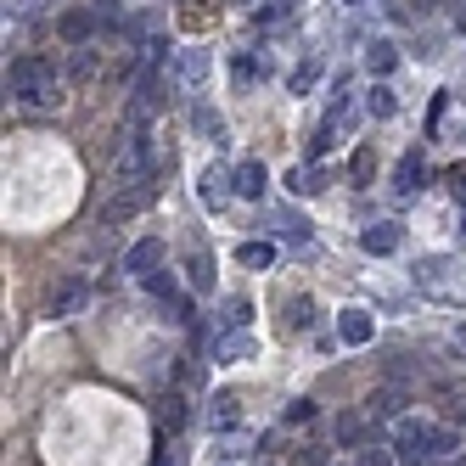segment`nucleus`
<instances>
[{
    "instance_id": "nucleus-21",
    "label": "nucleus",
    "mask_w": 466,
    "mask_h": 466,
    "mask_svg": "<svg viewBox=\"0 0 466 466\" xmlns=\"http://www.w3.org/2000/svg\"><path fill=\"white\" fill-rule=\"evenodd\" d=\"M90 35H96L90 12H68V17H62V40H90Z\"/></svg>"
},
{
    "instance_id": "nucleus-19",
    "label": "nucleus",
    "mask_w": 466,
    "mask_h": 466,
    "mask_svg": "<svg viewBox=\"0 0 466 466\" xmlns=\"http://www.w3.org/2000/svg\"><path fill=\"white\" fill-rule=\"evenodd\" d=\"M141 287H147L152 298H163V304H175V276L163 270V264H157V270H147V276H141Z\"/></svg>"
},
{
    "instance_id": "nucleus-22",
    "label": "nucleus",
    "mask_w": 466,
    "mask_h": 466,
    "mask_svg": "<svg viewBox=\"0 0 466 466\" xmlns=\"http://www.w3.org/2000/svg\"><path fill=\"white\" fill-rule=\"evenodd\" d=\"M287 186H292L298 197H315V191H326V175H320V169H298V175H287Z\"/></svg>"
},
{
    "instance_id": "nucleus-5",
    "label": "nucleus",
    "mask_w": 466,
    "mask_h": 466,
    "mask_svg": "<svg viewBox=\"0 0 466 466\" xmlns=\"http://www.w3.org/2000/svg\"><path fill=\"white\" fill-rule=\"evenodd\" d=\"M399 242H405V230H399L393 219H377V225H365V230H360V248H365V253H377V258L399 253Z\"/></svg>"
},
{
    "instance_id": "nucleus-6",
    "label": "nucleus",
    "mask_w": 466,
    "mask_h": 466,
    "mask_svg": "<svg viewBox=\"0 0 466 466\" xmlns=\"http://www.w3.org/2000/svg\"><path fill=\"white\" fill-rule=\"evenodd\" d=\"M427 186V163H421V152H405L399 157V169H393V191L399 197H416Z\"/></svg>"
},
{
    "instance_id": "nucleus-7",
    "label": "nucleus",
    "mask_w": 466,
    "mask_h": 466,
    "mask_svg": "<svg viewBox=\"0 0 466 466\" xmlns=\"http://www.w3.org/2000/svg\"><path fill=\"white\" fill-rule=\"evenodd\" d=\"M197 191H203V203H208V208H225V197L237 191V180L225 175V163H208L203 180H197Z\"/></svg>"
},
{
    "instance_id": "nucleus-38",
    "label": "nucleus",
    "mask_w": 466,
    "mask_h": 466,
    "mask_svg": "<svg viewBox=\"0 0 466 466\" xmlns=\"http://www.w3.org/2000/svg\"><path fill=\"white\" fill-rule=\"evenodd\" d=\"M287 6H298V0H287Z\"/></svg>"
},
{
    "instance_id": "nucleus-26",
    "label": "nucleus",
    "mask_w": 466,
    "mask_h": 466,
    "mask_svg": "<svg viewBox=\"0 0 466 466\" xmlns=\"http://www.w3.org/2000/svg\"><path fill=\"white\" fill-rule=\"evenodd\" d=\"M248 320H253V304H248V298H237V304H225V326H242V331H248Z\"/></svg>"
},
{
    "instance_id": "nucleus-34",
    "label": "nucleus",
    "mask_w": 466,
    "mask_h": 466,
    "mask_svg": "<svg viewBox=\"0 0 466 466\" xmlns=\"http://www.w3.org/2000/svg\"><path fill=\"white\" fill-rule=\"evenodd\" d=\"M152 466H175V461H169V450H157V455H152Z\"/></svg>"
},
{
    "instance_id": "nucleus-28",
    "label": "nucleus",
    "mask_w": 466,
    "mask_h": 466,
    "mask_svg": "<svg viewBox=\"0 0 466 466\" xmlns=\"http://www.w3.org/2000/svg\"><path fill=\"white\" fill-rule=\"evenodd\" d=\"M455 450V432H444V427H432V461H444Z\"/></svg>"
},
{
    "instance_id": "nucleus-33",
    "label": "nucleus",
    "mask_w": 466,
    "mask_h": 466,
    "mask_svg": "<svg viewBox=\"0 0 466 466\" xmlns=\"http://www.w3.org/2000/svg\"><path fill=\"white\" fill-rule=\"evenodd\" d=\"M455 28H466V0H455Z\"/></svg>"
},
{
    "instance_id": "nucleus-35",
    "label": "nucleus",
    "mask_w": 466,
    "mask_h": 466,
    "mask_svg": "<svg viewBox=\"0 0 466 466\" xmlns=\"http://www.w3.org/2000/svg\"><path fill=\"white\" fill-rule=\"evenodd\" d=\"M455 237H461V248H466V214H461V225H455Z\"/></svg>"
},
{
    "instance_id": "nucleus-13",
    "label": "nucleus",
    "mask_w": 466,
    "mask_h": 466,
    "mask_svg": "<svg viewBox=\"0 0 466 466\" xmlns=\"http://www.w3.org/2000/svg\"><path fill=\"white\" fill-rule=\"evenodd\" d=\"M237 421H242L237 393H214V399H208V427H214V432H230Z\"/></svg>"
},
{
    "instance_id": "nucleus-32",
    "label": "nucleus",
    "mask_w": 466,
    "mask_h": 466,
    "mask_svg": "<svg viewBox=\"0 0 466 466\" xmlns=\"http://www.w3.org/2000/svg\"><path fill=\"white\" fill-rule=\"evenodd\" d=\"M360 466H393V461H388L382 450H365V455H360Z\"/></svg>"
},
{
    "instance_id": "nucleus-20",
    "label": "nucleus",
    "mask_w": 466,
    "mask_h": 466,
    "mask_svg": "<svg viewBox=\"0 0 466 466\" xmlns=\"http://www.w3.org/2000/svg\"><path fill=\"white\" fill-rule=\"evenodd\" d=\"M186 270H191V287H197V292H214V258H208V253H191Z\"/></svg>"
},
{
    "instance_id": "nucleus-2",
    "label": "nucleus",
    "mask_w": 466,
    "mask_h": 466,
    "mask_svg": "<svg viewBox=\"0 0 466 466\" xmlns=\"http://www.w3.org/2000/svg\"><path fill=\"white\" fill-rule=\"evenodd\" d=\"M152 197H157V180L152 175H141V180H113V197L102 203V219L107 225H124L129 214H141Z\"/></svg>"
},
{
    "instance_id": "nucleus-31",
    "label": "nucleus",
    "mask_w": 466,
    "mask_h": 466,
    "mask_svg": "<svg viewBox=\"0 0 466 466\" xmlns=\"http://www.w3.org/2000/svg\"><path fill=\"white\" fill-rule=\"evenodd\" d=\"M365 175H371V152H354V180L365 186Z\"/></svg>"
},
{
    "instance_id": "nucleus-16",
    "label": "nucleus",
    "mask_w": 466,
    "mask_h": 466,
    "mask_svg": "<svg viewBox=\"0 0 466 466\" xmlns=\"http://www.w3.org/2000/svg\"><path fill=\"white\" fill-rule=\"evenodd\" d=\"M365 421H371L365 410H343V416H338V444H343V450H354V444L365 439Z\"/></svg>"
},
{
    "instance_id": "nucleus-27",
    "label": "nucleus",
    "mask_w": 466,
    "mask_h": 466,
    "mask_svg": "<svg viewBox=\"0 0 466 466\" xmlns=\"http://www.w3.org/2000/svg\"><path fill=\"white\" fill-rule=\"evenodd\" d=\"M315 79H320V62H304V68H298V74H292V90H298V96H304V90H309Z\"/></svg>"
},
{
    "instance_id": "nucleus-8",
    "label": "nucleus",
    "mask_w": 466,
    "mask_h": 466,
    "mask_svg": "<svg viewBox=\"0 0 466 466\" xmlns=\"http://www.w3.org/2000/svg\"><path fill=\"white\" fill-rule=\"evenodd\" d=\"M79 304H85V281H79V276H68V281L51 287V315H56V320L79 315Z\"/></svg>"
},
{
    "instance_id": "nucleus-15",
    "label": "nucleus",
    "mask_w": 466,
    "mask_h": 466,
    "mask_svg": "<svg viewBox=\"0 0 466 466\" xmlns=\"http://www.w3.org/2000/svg\"><path fill=\"white\" fill-rule=\"evenodd\" d=\"M237 264H242V270H270V264H276V248H270V242H242V248H237Z\"/></svg>"
},
{
    "instance_id": "nucleus-14",
    "label": "nucleus",
    "mask_w": 466,
    "mask_h": 466,
    "mask_svg": "<svg viewBox=\"0 0 466 466\" xmlns=\"http://www.w3.org/2000/svg\"><path fill=\"white\" fill-rule=\"evenodd\" d=\"M399 68V51L388 46V40H371V51H365V74H377V79H388Z\"/></svg>"
},
{
    "instance_id": "nucleus-37",
    "label": "nucleus",
    "mask_w": 466,
    "mask_h": 466,
    "mask_svg": "<svg viewBox=\"0 0 466 466\" xmlns=\"http://www.w3.org/2000/svg\"><path fill=\"white\" fill-rule=\"evenodd\" d=\"M461 343H466V326H461Z\"/></svg>"
},
{
    "instance_id": "nucleus-1",
    "label": "nucleus",
    "mask_w": 466,
    "mask_h": 466,
    "mask_svg": "<svg viewBox=\"0 0 466 466\" xmlns=\"http://www.w3.org/2000/svg\"><path fill=\"white\" fill-rule=\"evenodd\" d=\"M6 90L17 96L23 107H56V102H62L51 62H40V56H17L12 68H6Z\"/></svg>"
},
{
    "instance_id": "nucleus-10",
    "label": "nucleus",
    "mask_w": 466,
    "mask_h": 466,
    "mask_svg": "<svg viewBox=\"0 0 466 466\" xmlns=\"http://www.w3.org/2000/svg\"><path fill=\"white\" fill-rule=\"evenodd\" d=\"M365 416H371V421H399V416H405V393H399V388H377L371 399H365Z\"/></svg>"
},
{
    "instance_id": "nucleus-25",
    "label": "nucleus",
    "mask_w": 466,
    "mask_h": 466,
    "mask_svg": "<svg viewBox=\"0 0 466 466\" xmlns=\"http://www.w3.org/2000/svg\"><path fill=\"white\" fill-rule=\"evenodd\" d=\"M309 320H315V304H309V298H292V315H287V326H292V331H304Z\"/></svg>"
},
{
    "instance_id": "nucleus-17",
    "label": "nucleus",
    "mask_w": 466,
    "mask_h": 466,
    "mask_svg": "<svg viewBox=\"0 0 466 466\" xmlns=\"http://www.w3.org/2000/svg\"><path fill=\"white\" fill-rule=\"evenodd\" d=\"M270 225L281 230V237H287L292 248H309V219H304V214H276Z\"/></svg>"
},
{
    "instance_id": "nucleus-29",
    "label": "nucleus",
    "mask_w": 466,
    "mask_h": 466,
    "mask_svg": "<svg viewBox=\"0 0 466 466\" xmlns=\"http://www.w3.org/2000/svg\"><path fill=\"white\" fill-rule=\"evenodd\" d=\"M163 56H169V40H147V46H141V62H152V68H157Z\"/></svg>"
},
{
    "instance_id": "nucleus-23",
    "label": "nucleus",
    "mask_w": 466,
    "mask_h": 466,
    "mask_svg": "<svg viewBox=\"0 0 466 466\" xmlns=\"http://www.w3.org/2000/svg\"><path fill=\"white\" fill-rule=\"evenodd\" d=\"M258 74H264V62H253V56H237V62H230V79H237V90L253 85Z\"/></svg>"
},
{
    "instance_id": "nucleus-9",
    "label": "nucleus",
    "mask_w": 466,
    "mask_h": 466,
    "mask_svg": "<svg viewBox=\"0 0 466 466\" xmlns=\"http://www.w3.org/2000/svg\"><path fill=\"white\" fill-rule=\"evenodd\" d=\"M264 191H270V175H264V163H258V157H248L242 169H237V197H242V203H258Z\"/></svg>"
},
{
    "instance_id": "nucleus-18",
    "label": "nucleus",
    "mask_w": 466,
    "mask_h": 466,
    "mask_svg": "<svg viewBox=\"0 0 466 466\" xmlns=\"http://www.w3.org/2000/svg\"><path fill=\"white\" fill-rule=\"evenodd\" d=\"M365 113H371V118H393V113H399V102H393V90L371 85V90H365Z\"/></svg>"
},
{
    "instance_id": "nucleus-24",
    "label": "nucleus",
    "mask_w": 466,
    "mask_h": 466,
    "mask_svg": "<svg viewBox=\"0 0 466 466\" xmlns=\"http://www.w3.org/2000/svg\"><path fill=\"white\" fill-rule=\"evenodd\" d=\"M444 186H450L455 203H466V163H450V169H444Z\"/></svg>"
},
{
    "instance_id": "nucleus-11",
    "label": "nucleus",
    "mask_w": 466,
    "mask_h": 466,
    "mask_svg": "<svg viewBox=\"0 0 466 466\" xmlns=\"http://www.w3.org/2000/svg\"><path fill=\"white\" fill-rule=\"evenodd\" d=\"M214 360H219V365H237V360H253V338H248L242 326H230L225 338L214 343Z\"/></svg>"
},
{
    "instance_id": "nucleus-12",
    "label": "nucleus",
    "mask_w": 466,
    "mask_h": 466,
    "mask_svg": "<svg viewBox=\"0 0 466 466\" xmlns=\"http://www.w3.org/2000/svg\"><path fill=\"white\" fill-rule=\"evenodd\" d=\"M157 264H163V242H157V237H147V242H136V248H129L124 270H129V276H147V270H157Z\"/></svg>"
},
{
    "instance_id": "nucleus-30",
    "label": "nucleus",
    "mask_w": 466,
    "mask_h": 466,
    "mask_svg": "<svg viewBox=\"0 0 466 466\" xmlns=\"http://www.w3.org/2000/svg\"><path fill=\"white\" fill-rule=\"evenodd\" d=\"M439 270H444V258H421V281H427V287L439 281Z\"/></svg>"
},
{
    "instance_id": "nucleus-36",
    "label": "nucleus",
    "mask_w": 466,
    "mask_h": 466,
    "mask_svg": "<svg viewBox=\"0 0 466 466\" xmlns=\"http://www.w3.org/2000/svg\"><path fill=\"white\" fill-rule=\"evenodd\" d=\"M349 6H365V0H349Z\"/></svg>"
},
{
    "instance_id": "nucleus-4",
    "label": "nucleus",
    "mask_w": 466,
    "mask_h": 466,
    "mask_svg": "<svg viewBox=\"0 0 466 466\" xmlns=\"http://www.w3.org/2000/svg\"><path fill=\"white\" fill-rule=\"evenodd\" d=\"M371 338H377V320L365 309H343L338 315V343L343 349H371Z\"/></svg>"
},
{
    "instance_id": "nucleus-3",
    "label": "nucleus",
    "mask_w": 466,
    "mask_h": 466,
    "mask_svg": "<svg viewBox=\"0 0 466 466\" xmlns=\"http://www.w3.org/2000/svg\"><path fill=\"white\" fill-rule=\"evenodd\" d=\"M393 461H399V466H427V461H432V427L399 421V432H393Z\"/></svg>"
}]
</instances>
